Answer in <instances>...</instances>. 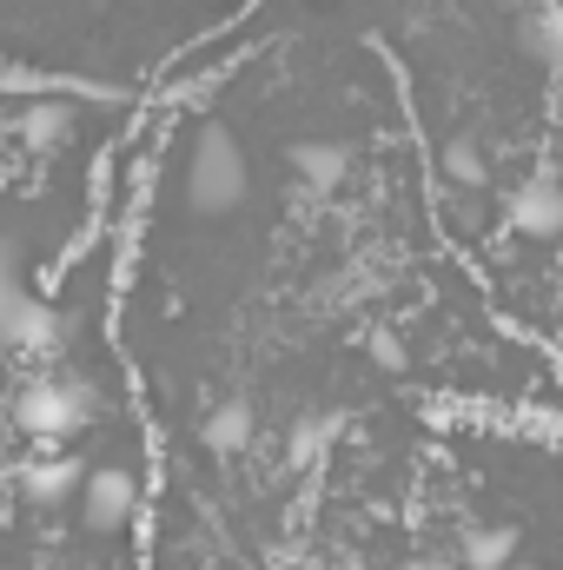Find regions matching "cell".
Segmentation results:
<instances>
[{
	"label": "cell",
	"mask_w": 563,
	"mask_h": 570,
	"mask_svg": "<svg viewBox=\"0 0 563 570\" xmlns=\"http://www.w3.org/2000/svg\"><path fill=\"white\" fill-rule=\"evenodd\" d=\"M246 199H253L246 146L233 140V127L206 120V127L192 134V153H186V206H192L199 219H233Z\"/></svg>",
	"instance_id": "obj_1"
},
{
	"label": "cell",
	"mask_w": 563,
	"mask_h": 570,
	"mask_svg": "<svg viewBox=\"0 0 563 570\" xmlns=\"http://www.w3.org/2000/svg\"><path fill=\"white\" fill-rule=\"evenodd\" d=\"M93 419H100V392L87 379H33L13 399V425L27 438H40V444H60L73 431H87Z\"/></svg>",
	"instance_id": "obj_2"
},
{
	"label": "cell",
	"mask_w": 563,
	"mask_h": 570,
	"mask_svg": "<svg viewBox=\"0 0 563 570\" xmlns=\"http://www.w3.org/2000/svg\"><path fill=\"white\" fill-rule=\"evenodd\" d=\"M73 498H80V524L100 531V538H113V531H127L140 518V478L120 471V464H93Z\"/></svg>",
	"instance_id": "obj_3"
},
{
	"label": "cell",
	"mask_w": 563,
	"mask_h": 570,
	"mask_svg": "<svg viewBox=\"0 0 563 570\" xmlns=\"http://www.w3.org/2000/svg\"><path fill=\"white\" fill-rule=\"evenodd\" d=\"M0 338L13 345V352H27V358H47V352H60V338H67V318L47 305V298H33L27 285L0 305Z\"/></svg>",
	"instance_id": "obj_4"
},
{
	"label": "cell",
	"mask_w": 563,
	"mask_h": 570,
	"mask_svg": "<svg viewBox=\"0 0 563 570\" xmlns=\"http://www.w3.org/2000/svg\"><path fill=\"white\" fill-rule=\"evenodd\" d=\"M511 226L524 239H563V179H551V173L524 179L511 193Z\"/></svg>",
	"instance_id": "obj_5"
},
{
	"label": "cell",
	"mask_w": 563,
	"mask_h": 570,
	"mask_svg": "<svg viewBox=\"0 0 563 570\" xmlns=\"http://www.w3.org/2000/svg\"><path fill=\"white\" fill-rule=\"evenodd\" d=\"M199 444H206L213 458H246V451L259 444V412H253L246 399H219V405L199 419Z\"/></svg>",
	"instance_id": "obj_6"
},
{
	"label": "cell",
	"mask_w": 563,
	"mask_h": 570,
	"mask_svg": "<svg viewBox=\"0 0 563 570\" xmlns=\"http://www.w3.org/2000/svg\"><path fill=\"white\" fill-rule=\"evenodd\" d=\"M80 478H87V464H80V458H27V464L13 471L20 498H27V504H40V511L67 504V498L80 491Z\"/></svg>",
	"instance_id": "obj_7"
},
{
	"label": "cell",
	"mask_w": 563,
	"mask_h": 570,
	"mask_svg": "<svg viewBox=\"0 0 563 570\" xmlns=\"http://www.w3.org/2000/svg\"><path fill=\"white\" fill-rule=\"evenodd\" d=\"M285 166H292V179L305 193H338L345 173H352V153L338 140H292L285 146Z\"/></svg>",
	"instance_id": "obj_8"
},
{
	"label": "cell",
	"mask_w": 563,
	"mask_h": 570,
	"mask_svg": "<svg viewBox=\"0 0 563 570\" xmlns=\"http://www.w3.org/2000/svg\"><path fill=\"white\" fill-rule=\"evenodd\" d=\"M517 47L524 60H537L544 73H563V0H544L517 20Z\"/></svg>",
	"instance_id": "obj_9"
},
{
	"label": "cell",
	"mask_w": 563,
	"mask_h": 570,
	"mask_svg": "<svg viewBox=\"0 0 563 570\" xmlns=\"http://www.w3.org/2000/svg\"><path fill=\"white\" fill-rule=\"evenodd\" d=\"M457 551H464V570H511L524 558V531L517 524H471Z\"/></svg>",
	"instance_id": "obj_10"
},
{
	"label": "cell",
	"mask_w": 563,
	"mask_h": 570,
	"mask_svg": "<svg viewBox=\"0 0 563 570\" xmlns=\"http://www.w3.org/2000/svg\"><path fill=\"white\" fill-rule=\"evenodd\" d=\"M332 438H338V412H305V419H292V431H285V464H292V471H312V464L332 451Z\"/></svg>",
	"instance_id": "obj_11"
},
{
	"label": "cell",
	"mask_w": 563,
	"mask_h": 570,
	"mask_svg": "<svg viewBox=\"0 0 563 570\" xmlns=\"http://www.w3.org/2000/svg\"><path fill=\"white\" fill-rule=\"evenodd\" d=\"M437 173H444V186H457V193H484V179H491V166H484V146L471 140V134L444 140V153H437Z\"/></svg>",
	"instance_id": "obj_12"
},
{
	"label": "cell",
	"mask_w": 563,
	"mask_h": 570,
	"mask_svg": "<svg viewBox=\"0 0 563 570\" xmlns=\"http://www.w3.org/2000/svg\"><path fill=\"white\" fill-rule=\"evenodd\" d=\"M67 134H73V107H60V100H33L20 114V140L33 146V153H53Z\"/></svg>",
	"instance_id": "obj_13"
},
{
	"label": "cell",
	"mask_w": 563,
	"mask_h": 570,
	"mask_svg": "<svg viewBox=\"0 0 563 570\" xmlns=\"http://www.w3.org/2000/svg\"><path fill=\"white\" fill-rule=\"evenodd\" d=\"M365 352H372V365H378V372H405V365H412V345H405L392 325H372Z\"/></svg>",
	"instance_id": "obj_14"
},
{
	"label": "cell",
	"mask_w": 563,
	"mask_h": 570,
	"mask_svg": "<svg viewBox=\"0 0 563 570\" xmlns=\"http://www.w3.org/2000/svg\"><path fill=\"white\" fill-rule=\"evenodd\" d=\"M20 292V246L13 239H0V305Z\"/></svg>",
	"instance_id": "obj_15"
}]
</instances>
